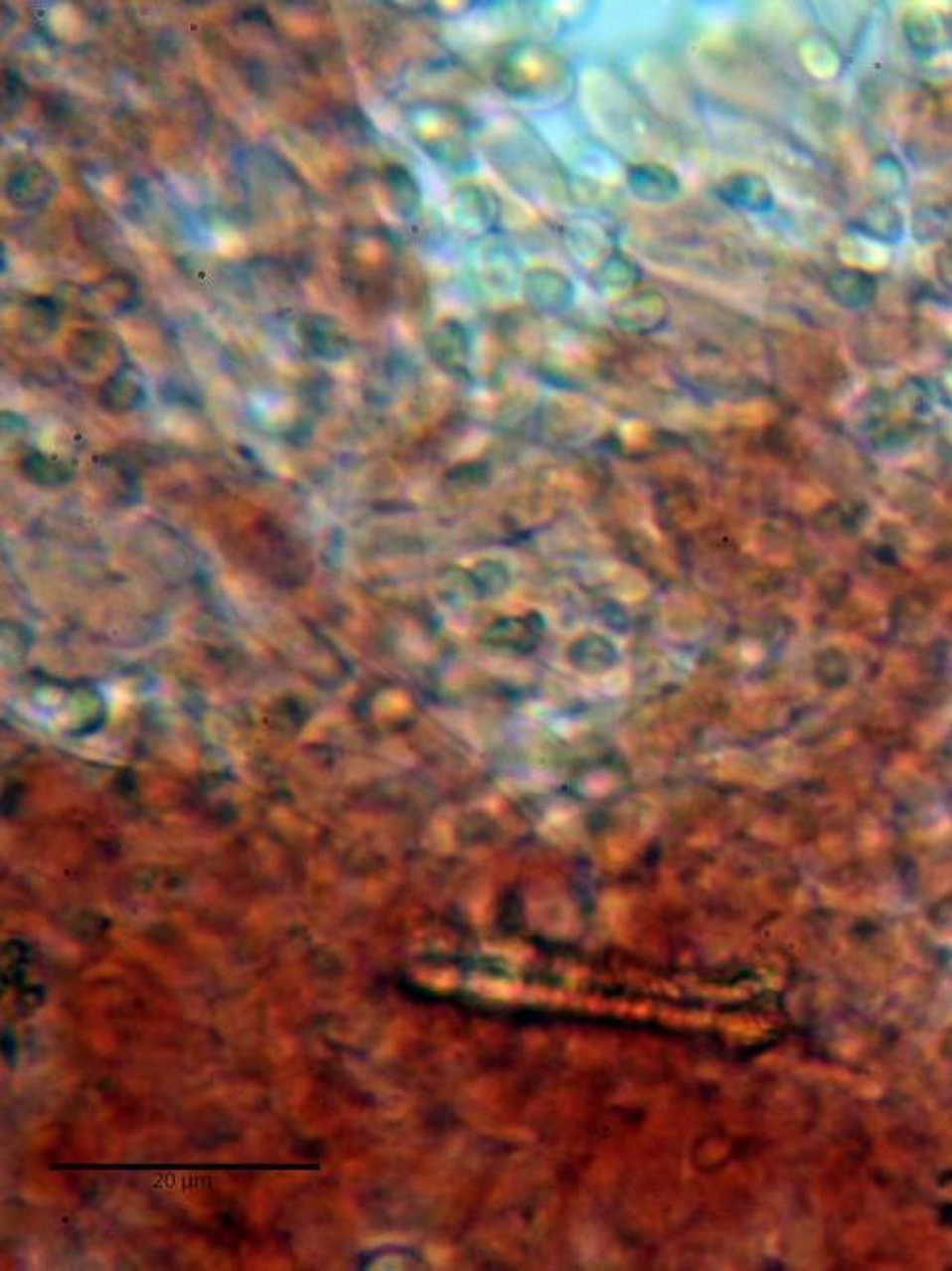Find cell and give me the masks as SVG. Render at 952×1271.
<instances>
[{
    "instance_id": "cell-12",
    "label": "cell",
    "mask_w": 952,
    "mask_h": 1271,
    "mask_svg": "<svg viewBox=\"0 0 952 1271\" xmlns=\"http://www.w3.org/2000/svg\"><path fill=\"white\" fill-rule=\"evenodd\" d=\"M23 93H25V82L22 77L16 71L8 70L4 75V116H10L23 101Z\"/></svg>"
},
{
    "instance_id": "cell-6",
    "label": "cell",
    "mask_w": 952,
    "mask_h": 1271,
    "mask_svg": "<svg viewBox=\"0 0 952 1271\" xmlns=\"http://www.w3.org/2000/svg\"><path fill=\"white\" fill-rule=\"evenodd\" d=\"M905 37L908 45L918 54H930L937 48L939 41V25L937 18L930 14H910L905 22Z\"/></svg>"
},
{
    "instance_id": "cell-5",
    "label": "cell",
    "mask_w": 952,
    "mask_h": 1271,
    "mask_svg": "<svg viewBox=\"0 0 952 1271\" xmlns=\"http://www.w3.org/2000/svg\"><path fill=\"white\" fill-rule=\"evenodd\" d=\"M134 290H136V286L132 284V278L122 277V275L114 277L113 275V277L97 282L91 288V294H93L91 303L99 311L118 313V311H124V309L130 307V301L134 300Z\"/></svg>"
},
{
    "instance_id": "cell-14",
    "label": "cell",
    "mask_w": 952,
    "mask_h": 1271,
    "mask_svg": "<svg viewBox=\"0 0 952 1271\" xmlns=\"http://www.w3.org/2000/svg\"><path fill=\"white\" fill-rule=\"evenodd\" d=\"M949 37H951V43H952V18L951 20H949Z\"/></svg>"
},
{
    "instance_id": "cell-3",
    "label": "cell",
    "mask_w": 952,
    "mask_h": 1271,
    "mask_svg": "<svg viewBox=\"0 0 952 1271\" xmlns=\"http://www.w3.org/2000/svg\"><path fill=\"white\" fill-rule=\"evenodd\" d=\"M827 286L831 298L850 309L869 305L876 294V280L858 269H840L829 277Z\"/></svg>"
},
{
    "instance_id": "cell-2",
    "label": "cell",
    "mask_w": 952,
    "mask_h": 1271,
    "mask_svg": "<svg viewBox=\"0 0 952 1271\" xmlns=\"http://www.w3.org/2000/svg\"><path fill=\"white\" fill-rule=\"evenodd\" d=\"M145 398L147 392L141 374L130 365L120 367L111 378H107L99 392V404L113 414L137 410L145 402Z\"/></svg>"
},
{
    "instance_id": "cell-13",
    "label": "cell",
    "mask_w": 952,
    "mask_h": 1271,
    "mask_svg": "<svg viewBox=\"0 0 952 1271\" xmlns=\"http://www.w3.org/2000/svg\"><path fill=\"white\" fill-rule=\"evenodd\" d=\"M937 271L952 288V250H945L937 257Z\"/></svg>"
},
{
    "instance_id": "cell-9",
    "label": "cell",
    "mask_w": 952,
    "mask_h": 1271,
    "mask_svg": "<svg viewBox=\"0 0 952 1271\" xmlns=\"http://www.w3.org/2000/svg\"><path fill=\"white\" fill-rule=\"evenodd\" d=\"M307 336L311 338V349H317L318 353H322L324 357H336L334 355L336 351L340 357L343 355V334H340V330L332 328L330 321H324V319L311 321Z\"/></svg>"
},
{
    "instance_id": "cell-11",
    "label": "cell",
    "mask_w": 952,
    "mask_h": 1271,
    "mask_svg": "<svg viewBox=\"0 0 952 1271\" xmlns=\"http://www.w3.org/2000/svg\"><path fill=\"white\" fill-rule=\"evenodd\" d=\"M27 321L35 336L46 338L56 328V303L48 298H35L27 305Z\"/></svg>"
},
{
    "instance_id": "cell-7",
    "label": "cell",
    "mask_w": 952,
    "mask_h": 1271,
    "mask_svg": "<svg viewBox=\"0 0 952 1271\" xmlns=\"http://www.w3.org/2000/svg\"><path fill=\"white\" fill-rule=\"evenodd\" d=\"M873 182H874V189H878L882 197H895L897 193H901L907 184L901 162L891 155L876 159L873 168Z\"/></svg>"
},
{
    "instance_id": "cell-10",
    "label": "cell",
    "mask_w": 952,
    "mask_h": 1271,
    "mask_svg": "<svg viewBox=\"0 0 952 1271\" xmlns=\"http://www.w3.org/2000/svg\"><path fill=\"white\" fill-rule=\"evenodd\" d=\"M947 230V220L937 209H920L912 218V235L918 242H933Z\"/></svg>"
},
{
    "instance_id": "cell-1",
    "label": "cell",
    "mask_w": 952,
    "mask_h": 1271,
    "mask_svg": "<svg viewBox=\"0 0 952 1271\" xmlns=\"http://www.w3.org/2000/svg\"><path fill=\"white\" fill-rule=\"evenodd\" d=\"M4 193L14 209H43L56 193V176L41 162H22L8 174Z\"/></svg>"
},
{
    "instance_id": "cell-4",
    "label": "cell",
    "mask_w": 952,
    "mask_h": 1271,
    "mask_svg": "<svg viewBox=\"0 0 952 1271\" xmlns=\"http://www.w3.org/2000/svg\"><path fill=\"white\" fill-rule=\"evenodd\" d=\"M858 230L880 242H897L905 232V222L889 201H878L863 210Z\"/></svg>"
},
{
    "instance_id": "cell-8",
    "label": "cell",
    "mask_w": 952,
    "mask_h": 1271,
    "mask_svg": "<svg viewBox=\"0 0 952 1271\" xmlns=\"http://www.w3.org/2000/svg\"><path fill=\"white\" fill-rule=\"evenodd\" d=\"M25 473L41 485H62L69 479V471L62 463L52 462L43 454H33L25 460Z\"/></svg>"
}]
</instances>
